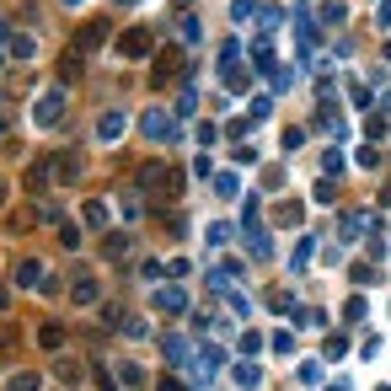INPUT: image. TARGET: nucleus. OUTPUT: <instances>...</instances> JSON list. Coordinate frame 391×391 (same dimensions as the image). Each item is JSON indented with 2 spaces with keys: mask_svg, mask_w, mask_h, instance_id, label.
I'll use <instances>...</instances> for the list:
<instances>
[{
  "mask_svg": "<svg viewBox=\"0 0 391 391\" xmlns=\"http://www.w3.org/2000/svg\"><path fill=\"white\" fill-rule=\"evenodd\" d=\"M118 209H123V220L135 225V220H140V193H123V198H118Z\"/></svg>",
  "mask_w": 391,
  "mask_h": 391,
  "instance_id": "23",
  "label": "nucleus"
},
{
  "mask_svg": "<svg viewBox=\"0 0 391 391\" xmlns=\"http://www.w3.org/2000/svg\"><path fill=\"white\" fill-rule=\"evenodd\" d=\"M11 123H16V102L6 97V91H0V135H6V129H11Z\"/></svg>",
  "mask_w": 391,
  "mask_h": 391,
  "instance_id": "19",
  "label": "nucleus"
},
{
  "mask_svg": "<svg viewBox=\"0 0 391 391\" xmlns=\"http://www.w3.org/2000/svg\"><path fill=\"white\" fill-rule=\"evenodd\" d=\"M129 252H135L129 231H113V236H102V257H129Z\"/></svg>",
  "mask_w": 391,
  "mask_h": 391,
  "instance_id": "12",
  "label": "nucleus"
},
{
  "mask_svg": "<svg viewBox=\"0 0 391 391\" xmlns=\"http://www.w3.org/2000/svg\"><path fill=\"white\" fill-rule=\"evenodd\" d=\"M322 354H327V359H343V354H348V338H327V348H322Z\"/></svg>",
  "mask_w": 391,
  "mask_h": 391,
  "instance_id": "27",
  "label": "nucleus"
},
{
  "mask_svg": "<svg viewBox=\"0 0 391 391\" xmlns=\"http://www.w3.org/2000/svg\"><path fill=\"white\" fill-rule=\"evenodd\" d=\"M118 54L123 60H145L150 54V27H129V33L118 38Z\"/></svg>",
  "mask_w": 391,
  "mask_h": 391,
  "instance_id": "6",
  "label": "nucleus"
},
{
  "mask_svg": "<svg viewBox=\"0 0 391 391\" xmlns=\"http://www.w3.org/2000/svg\"><path fill=\"white\" fill-rule=\"evenodd\" d=\"M97 43H108V22H86V27H75V38H70L75 54H97Z\"/></svg>",
  "mask_w": 391,
  "mask_h": 391,
  "instance_id": "5",
  "label": "nucleus"
},
{
  "mask_svg": "<svg viewBox=\"0 0 391 391\" xmlns=\"http://www.w3.org/2000/svg\"><path fill=\"white\" fill-rule=\"evenodd\" d=\"M183 70H188V54L183 49H161V60L150 64V91H166L171 81H183Z\"/></svg>",
  "mask_w": 391,
  "mask_h": 391,
  "instance_id": "2",
  "label": "nucleus"
},
{
  "mask_svg": "<svg viewBox=\"0 0 391 391\" xmlns=\"http://www.w3.org/2000/svg\"><path fill=\"white\" fill-rule=\"evenodd\" d=\"M193 108H198V97H193V86H183V102H177V113H171V118L183 123V118H188V113H193Z\"/></svg>",
  "mask_w": 391,
  "mask_h": 391,
  "instance_id": "22",
  "label": "nucleus"
},
{
  "mask_svg": "<svg viewBox=\"0 0 391 391\" xmlns=\"http://www.w3.org/2000/svg\"><path fill=\"white\" fill-rule=\"evenodd\" d=\"M257 380H263V375H257V365H252V359H242V365H236V386H242V391H257Z\"/></svg>",
  "mask_w": 391,
  "mask_h": 391,
  "instance_id": "16",
  "label": "nucleus"
},
{
  "mask_svg": "<svg viewBox=\"0 0 391 391\" xmlns=\"http://www.w3.org/2000/svg\"><path fill=\"white\" fill-rule=\"evenodd\" d=\"M183 38H188V43H198V38H204V27H198V16H183Z\"/></svg>",
  "mask_w": 391,
  "mask_h": 391,
  "instance_id": "29",
  "label": "nucleus"
},
{
  "mask_svg": "<svg viewBox=\"0 0 391 391\" xmlns=\"http://www.w3.org/2000/svg\"><path fill=\"white\" fill-rule=\"evenodd\" d=\"M311 252H317V242H311V236H306V242L295 246V257H290V268H306V263H311Z\"/></svg>",
  "mask_w": 391,
  "mask_h": 391,
  "instance_id": "21",
  "label": "nucleus"
},
{
  "mask_svg": "<svg viewBox=\"0 0 391 391\" xmlns=\"http://www.w3.org/2000/svg\"><path fill=\"white\" fill-rule=\"evenodd\" d=\"M118 380H123V386H145V370H140V365H118Z\"/></svg>",
  "mask_w": 391,
  "mask_h": 391,
  "instance_id": "24",
  "label": "nucleus"
},
{
  "mask_svg": "<svg viewBox=\"0 0 391 391\" xmlns=\"http://www.w3.org/2000/svg\"><path fill=\"white\" fill-rule=\"evenodd\" d=\"M188 359H193L188 338H166V365H188Z\"/></svg>",
  "mask_w": 391,
  "mask_h": 391,
  "instance_id": "15",
  "label": "nucleus"
},
{
  "mask_svg": "<svg viewBox=\"0 0 391 391\" xmlns=\"http://www.w3.org/2000/svg\"><path fill=\"white\" fill-rule=\"evenodd\" d=\"M81 220L91 225V231H108V220H113L108 198H86V204H81Z\"/></svg>",
  "mask_w": 391,
  "mask_h": 391,
  "instance_id": "10",
  "label": "nucleus"
},
{
  "mask_svg": "<svg viewBox=\"0 0 391 391\" xmlns=\"http://www.w3.org/2000/svg\"><path fill=\"white\" fill-rule=\"evenodd\" d=\"M215 188H220L225 198H236V188H242V183H236V171H225V177H220V183H215Z\"/></svg>",
  "mask_w": 391,
  "mask_h": 391,
  "instance_id": "33",
  "label": "nucleus"
},
{
  "mask_svg": "<svg viewBox=\"0 0 391 391\" xmlns=\"http://www.w3.org/2000/svg\"><path fill=\"white\" fill-rule=\"evenodd\" d=\"M156 311H161V317H183V311H188V295L171 290V284H161V290H156Z\"/></svg>",
  "mask_w": 391,
  "mask_h": 391,
  "instance_id": "9",
  "label": "nucleus"
},
{
  "mask_svg": "<svg viewBox=\"0 0 391 391\" xmlns=\"http://www.w3.org/2000/svg\"><path fill=\"white\" fill-rule=\"evenodd\" d=\"M123 123H129V118H123L118 108H108L97 118V140H102V145H118V140H123Z\"/></svg>",
  "mask_w": 391,
  "mask_h": 391,
  "instance_id": "8",
  "label": "nucleus"
},
{
  "mask_svg": "<svg viewBox=\"0 0 391 391\" xmlns=\"http://www.w3.org/2000/svg\"><path fill=\"white\" fill-rule=\"evenodd\" d=\"M183 177L188 171L183 166H145L140 171V193H150V198H183Z\"/></svg>",
  "mask_w": 391,
  "mask_h": 391,
  "instance_id": "1",
  "label": "nucleus"
},
{
  "mask_svg": "<svg viewBox=\"0 0 391 391\" xmlns=\"http://www.w3.org/2000/svg\"><path fill=\"white\" fill-rule=\"evenodd\" d=\"M60 118H64V91H43V97L33 102V123L38 129H54Z\"/></svg>",
  "mask_w": 391,
  "mask_h": 391,
  "instance_id": "4",
  "label": "nucleus"
},
{
  "mask_svg": "<svg viewBox=\"0 0 391 391\" xmlns=\"http://www.w3.org/2000/svg\"><path fill=\"white\" fill-rule=\"evenodd\" d=\"M140 135H145L150 145H166V140H177V118L161 113V108H150L145 118H140Z\"/></svg>",
  "mask_w": 391,
  "mask_h": 391,
  "instance_id": "3",
  "label": "nucleus"
},
{
  "mask_svg": "<svg viewBox=\"0 0 391 391\" xmlns=\"http://www.w3.org/2000/svg\"><path fill=\"white\" fill-rule=\"evenodd\" d=\"M11 284H22V290H27V284H38V263H33V257L11 268Z\"/></svg>",
  "mask_w": 391,
  "mask_h": 391,
  "instance_id": "18",
  "label": "nucleus"
},
{
  "mask_svg": "<svg viewBox=\"0 0 391 391\" xmlns=\"http://www.w3.org/2000/svg\"><path fill=\"white\" fill-rule=\"evenodd\" d=\"M225 306H231V317H246V311H252V306H246V295H242V290H236L231 300H225Z\"/></svg>",
  "mask_w": 391,
  "mask_h": 391,
  "instance_id": "30",
  "label": "nucleus"
},
{
  "mask_svg": "<svg viewBox=\"0 0 391 391\" xmlns=\"http://www.w3.org/2000/svg\"><path fill=\"white\" fill-rule=\"evenodd\" d=\"M54 171H60V166H54V156H38L33 166H27V177H22V183L33 188V193H49V183H54Z\"/></svg>",
  "mask_w": 391,
  "mask_h": 391,
  "instance_id": "7",
  "label": "nucleus"
},
{
  "mask_svg": "<svg viewBox=\"0 0 391 391\" xmlns=\"http://www.w3.org/2000/svg\"><path fill=\"white\" fill-rule=\"evenodd\" d=\"M118 6H135V0H118Z\"/></svg>",
  "mask_w": 391,
  "mask_h": 391,
  "instance_id": "38",
  "label": "nucleus"
},
{
  "mask_svg": "<svg viewBox=\"0 0 391 391\" xmlns=\"http://www.w3.org/2000/svg\"><path fill=\"white\" fill-rule=\"evenodd\" d=\"M6 391H38V375H33V370H22V375L6 380Z\"/></svg>",
  "mask_w": 391,
  "mask_h": 391,
  "instance_id": "20",
  "label": "nucleus"
},
{
  "mask_svg": "<svg viewBox=\"0 0 391 391\" xmlns=\"http://www.w3.org/2000/svg\"><path fill=\"white\" fill-rule=\"evenodd\" d=\"M60 380L64 386H81V365H75V359H60Z\"/></svg>",
  "mask_w": 391,
  "mask_h": 391,
  "instance_id": "25",
  "label": "nucleus"
},
{
  "mask_svg": "<svg viewBox=\"0 0 391 391\" xmlns=\"http://www.w3.org/2000/svg\"><path fill=\"white\" fill-rule=\"evenodd\" d=\"M380 27H391V0H386V6H380Z\"/></svg>",
  "mask_w": 391,
  "mask_h": 391,
  "instance_id": "35",
  "label": "nucleus"
},
{
  "mask_svg": "<svg viewBox=\"0 0 391 391\" xmlns=\"http://www.w3.org/2000/svg\"><path fill=\"white\" fill-rule=\"evenodd\" d=\"M6 193H11V188H6V177H0V204H6Z\"/></svg>",
  "mask_w": 391,
  "mask_h": 391,
  "instance_id": "36",
  "label": "nucleus"
},
{
  "mask_svg": "<svg viewBox=\"0 0 391 391\" xmlns=\"http://www.w3.org/2000/svg\"><path fill=\"white\" fill-rule=\"evenodd\" d=\"M0 311H6V290H0Z\"/></svg>",
  "mask_w": 391,
  "mask_h": 391,
  "instance_id": "37",
  "label": "nucleus"
},
{
  "mask_svg": "<svg viewBox=\"0 0 391 391\" xmlns=\"http://www.w3.org/2000/svg\"><path fill=\"white\" fill-rule=\"evenodd\" d=\"M38 343H43L49 354H60V343H64V327H60V322H43V327H38Z\"/></svg>",
  "mask_w": 391,
  "mask_h": 391,
  "instance_id": "14",
  "label": "nucleus"
},
{
  "mask_svg": "<svg viewBox=\"0 0 391 391\" xmlns=\"http://www.w3.org/2000/svg\"><path fill=\"white\" fill-rule=\"evenodd\" d=\"M70 295H75V306H97V300H102V290H97V279H91V273H75Z\"/></svg>",
  "mask_w": 391,
  "mask_h": 391,
  "instance_id": "11",
  "label": "nucleus"
},
{
  "mask_svg": "<svg viewBox=\"0 0 391 391\" xmlns=\"http://www.w3.org/2000/svg\"><path fill=\"white\" fill-rule=\"evenodd\" d=\"M54 166H60L64 183H75V177H81V150H60V156H54Z\"/></svg>",
  "mask_w": 391,
  "mask_h": 391,
  "instance_id": "13",
  "label": "nucleus"
},
{
  "mask_svg": "<svg viewBox=\"0 0 391 391\" xmlns=\"http://www.w3.org/2000/svg\"><path fill=\"white\" fill-rule=\"evenodd\" d=\"M279 225H300V204H284L279 209Z\"/></svg>",
  "mask_w": 391,
  "mask_h": 391,
  "instance_id": "31",
  "label": "nucleus"
},
{
  "mask_svg": "<svg viewBox=\"0 0 391 391\" xmlns=\"http://www.w3.org/2000/svg\"><path fill=\"white\" fill-rule=\"evenodd\" d=\"M284 27V11H263V33H279Z\"/></svg>",
  "mask_w": 391,
  "mask_h": 391,
  "instance_id": "32",
  "label": "nucleus"
},
{
  "mask_svg": "<svg viewBox=\"0 0 391 391\" xmlns=\"http://www.w3.org/2000/svg\"><path fill=\"white\" fill-rule=\"evenodd\" d=\"M64 6H81V0H64Z\"/></svg>",
  "mask_w": 391,
  "mask_h": 391,
  "instance_id": "39",
  "label": "nucleus"
},
{
  "mask_svg": "<svg viewBox=\"0 0 391 391\" xmlns=\"http://www.w3.org/2000/svg\"><path fill=\"white\" fill-rule=\"evenodd\" d=\"M156 391H188V386H183V380H177V375H166V380H161Z\"/></svg>",
  "mask_w": 391,
  "mask_h": 391,
  "instance_id": "34",
  "label": "nucleus"
},
{
  "mask_svg": "<svg viewBox=\"0 0 391 391\" xmlns=\"http://www.w3.org/2000/svg\"><path fill=\"white\" fill-rule=\"evenodd\" d=\"M33 54H38L33 38H27V33H11V60H33Z\"/></svg>",
  "mask_w": 391,
  "mask_h": 391,
  "instance_id": "17",
  "label": "nucleus"
},
{
  "mask_svg": "<svg viewBox=\"0 0 391 391\" xmlns=\"http://www.w3.org/2000/svg\"><path fill=\"white\" fill-rule=\"evenodd\" d=\"M231 22H252V0H231Z\"/></svg>",
  "mask_w": 391,
  "mask_h": 391,
  "instance_id": "26",
  "label": "nucleus"
},
{
  "mask_svg": "<svg viewBox=\"0 0 391 391\" xmlns=\"http://www.w3.org/2000/svg\"><path fill=\"white\" fill-rule=\"evenodd\" d=\"M75 75H81V54H70V60L60 64V81H75Z\"/></svg>",
  "mask_w": 391,
  "mask_h": 391,
  "instance_id": "28",
  "label": "nucleus"
}]
</instances>
